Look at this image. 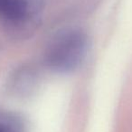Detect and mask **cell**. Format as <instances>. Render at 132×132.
Listing matches in <instances>:
<instances>
[{"instance_id": "6da1fadb", "label": "cell", "mask_w": 132, "mask_h": 132, "mask_svg": "<svg viewBox=\"0 0 132 132\" xmlns=\"http://www.w3.org/2000/svg\"><path fill=\"white\" fill-rule=\"evenodd\" d=\"M88 39L81 31H69L61 35L52 44L47 53L48 65L57 72H70L84 59Z\"/></svg>"}, {"instance_id": "7a4b0ae2", "label": "cell", "mask_w": 132, "mask_h": 132, "mask_svg": "<svg viewBox=\"0 0 132 132\" xmlns=\"http://www.w3.org/2000/svg\"><path fill=\"white\" fill-rule=\"evenodd\" d=\"M35 11L36 4L34 0H0V20L8 24H26Z\"/></svg>"}, {"instance_id": "3957f363", "label": "cell", "mask_w": 132, "mask_h": 132, "mask_svg": "<svg viewBox=\"0 0 132 132\" xmlns=\"http://www.w3.org/2000/svg\"><path fill=\"white\" fill-rule=\"evenodd\" d=\"M0 132H6V131H5V130H3V129H1V128H0Z\"/></svg>"}]
</instances>
